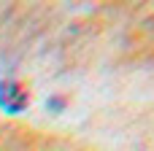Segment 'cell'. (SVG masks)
Instances as JSON below:
<instances>
[{"mask_svg":"<svg viewBox=\"0 0 154 151\" xmlns=\"http://www.w3.org/2000/svg\"><path fill=\"white\" fill-rule=\"evenodd\" d=\"M27 103H30V95H27V89H24L19 81H14V78L0 81V108H3V111H8V113H22V111L27 108Z\"/></svg>","mask_w":154,"mask_h":151,"instance_id":"1","label":"cell"}]
</instances>
